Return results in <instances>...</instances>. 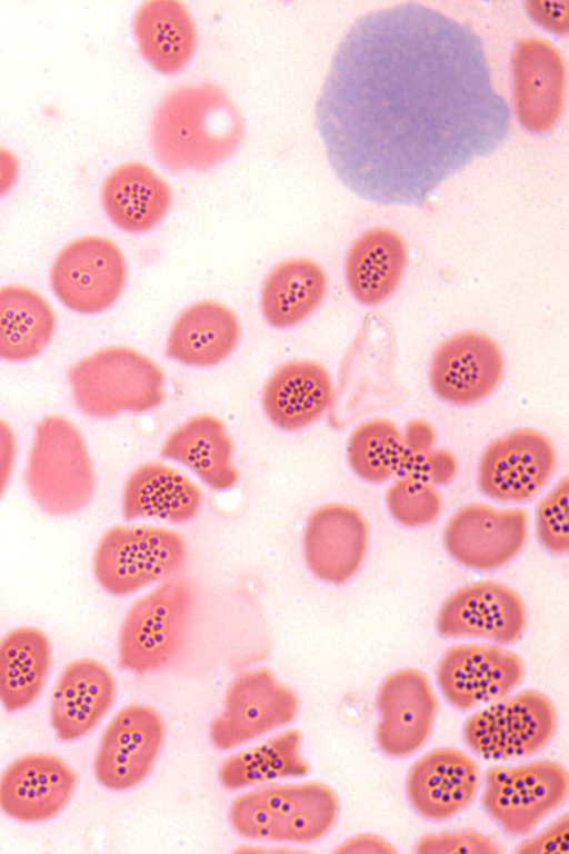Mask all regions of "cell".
<instances>
[{
    "instance_id": "obj_1",
    "label": "cell",
    "mask_w": 569,
    "mask_h": 854,
    "mask_svg": "<svg viewBox=\"0 0 569 854\" xmlns=\"http://www.w3.org/2000/svg\"><path fill=\"white\" fill-rule=\"evenodd\" d=\"M315 120L347 189L377 205L420 207L505 142L511 112L473 28L410 1L370 11L349 27Z\"/></svg>"
},
{
    "instance_id": "obj_2",
    "label": "cell",
    "mask_w": 569,
    "mask_h": 854,
    "mask_svg": "<svg viewBox=\"0 0 569 854\" xmlns=\"http://www.w3.org/2000/svg\"><path fill=\"white\" fill-rule=\"evenodd\" d=\"M149 138L154 159L168 172L207 171L240 148L244 120L222 87L189 83L159 101Z\"/></svg>"
},
{
    "instance_id": "obj_3",
    "label": "cell",
    "mask_w": 569,
    "mask_h": 854,
    "mask_svg": "<svg viewBox=\"0 0 569 854\" xmlns=\"http://www.w3.org/2000/svg\"><path fill=\"white\" fill-rule=\"evenodd\" d=\"M200 605L199 589L180 578L168 579L137 599L119 630V666L138 674L171 666L194 637Z\"/></svg>"
},
{
    "instance_id": "obj_4",
    "label": "cell",
    "mask_w": 569,
    "mask_h": 854,
    "mask_svg": "<svg viewBox=\"0 0 569 854\" xmlns=\"http://www.w3.org/2000/svg\"><path fill=\"white\" fill-rule=\"evenodd\" d=\"M340 802L322 782L268 784L237 796L229 822L239 835L256 841L311 844L336 825Z\"/></svg>"
},
{
    "instance_id": "obj_5",
    "label": "cell",
    "mask_w": 569,
    "mask_h": 854,
    "mask_svg": "<svg viewBox=\"0 0 569 854\" xmlns=\"http://www.w3.org/2000/svg\"><path fill=\"white\" fill-rule=\"evenodd\" d=\"M435 443L436 433L425 420H412L401 430L395 421L376 417L352 430L347 458L352 471L368 483L412 478L442 486L455 478L458 463Z\"/></svg>"
},
{
    "instance_id": "obj_6",
    "label": "cell",
    "mask_w": 569,
    "mask_h": 854,
    "mask_svg": "<svg viewBox=\"0 0 569 854\" xmlns=\"http://www.w3.org/2000/svg\"><path fill=\"white\" fill-rule=\"evenodd\" d=\"M68 380L77 408L91 418L141 414L164 400L161 367L129 346H107L82 357L70 367Z\"/></svg>"
},
{
    "instance_id": "obj_7",
    "label": "cell",
    "mask_w": 569,
    "mask_h": 854,
    "mask_svg": "<svg viewBox=\"0 0 569 854\" xmlns=\"http://www.w3.org/2000/svg\"><path fill=\"white\" fill-rule=\"evenodd\" d=\"M28 493L50 516H69L91 500L96 476L86 439L60 415L40 419L24 468Z\"/></svg>"
},
{
    "instance_id": "obj_8",
    "label": "cell",
    "mask_w": 569,
    "mask_h": 854,
    "mask_svg": "<svg viewBox=\"0 0 569 854\" xmlns=\"http://www.w3.org/2000/svg\"><path fill=\"white\" fill-rule=\"evenodd\" d=\"M186 559V543L173 529L146 524L116 525L101 536L92 568L102 589L124 596L172 576Z\"/></svg>"
},
{
    "instance_id": "obj_9",
    "label": "cell",
    "mask_w": 569,
    "mask_h": 854,
    "mask_svg": "<svg viewBox=\"0 0 569 854\" xmlns=\"http://www.w3.org/2000/svg\"><path fill=\"white\" fill-rule=\"evenodd\" d=\"M551 699L536 689H523L486 704L469 715L462 734L468 747L489 761L532 755L542 749L557 728Z\"/></svg>"
},
{
    "instance_id": "obj_10",
    "label": "cell",
    "mask_w": 569,
    "mask_h": 854,
    "mask_svg": "<svg viewBox=\"0 0 569 854\" xmlns=\"http://www.w3.org/2000/svg\"><path fill=\"white\" fill-rule=\"evenodd\" d=\"M568 791V772L560 763L499 765L485 772L480 803L506 833L525 836L566 802Z\"/></svg>"
},
{
    "instance_id": "obj_11",
    "label": "cell",
    "mask_w": 569,
    "mask_h": 854,
    "mask_svg": "<svg viewBox=\"0 0 569 854\" xmlns=\"http://www.w3.org/2000/svg\"><path fill=\"white\" fill-rule=\"evenodd\" d=\"M50 285L68 309L83 315L102 312L121 297L128 265L121 248L101 235H83L67 242L50 268Z\"/></svg>"
},
{
    "instance_id": "obj_12",
    "label": "cell",
    "mask_w": 569,
    "mask_h": 854,
    "mask_svg": "<svg viewBox=\"0 0 569 854\" xmlns=\"http://www.w3.org/2000/svg\"><path fill=\"white\" fill-rule=\"evenodd\" d=\"M297 692L276 674L259 667L240 673L228 686L222 706L210 724V739L228 751L291 723L298 715Z\"/></svg>"
},
{
    "instance_id": "obj_13",
    "label": "cell",
    "mask_w": 569,
    "mask_h": 854,
    "mask_svg": "<svg viewBox=\"0 0 569 854\" xmlns=\"http://www.w3.org/2000/svg\"><path fill=\"white\" fill-rule=\"evenodd\" d=\"M557 465L552 440L539 429L522 427L493 440L478 464V486L487 497L502 503L533 498L550 480Z\"/></svg>"
},
{
    "instance_id": "obj_14",
    "label": "cell",
    "mask_w": 569,
    "mask_h": 854,
    "mask_svg": "<svg viewBox=\"0 0 569 854\" xmlns=\"http://www.w3.org/2000/svg\"><path fill=\"white\" fill-rule=\"evenodd\" d=\"M523 676L521 657L499 644L452 645L436 669L442 696L459 711H470L511 694Z\"/></svg>"
},
{
    "instance_id": "obj_15",
    "label": "cell",
    "mask_w": 569,
    "mask_h": 854,
    "mask_svg": "<svg viewBox=\"0 0 569 854\" xmlns=\"http://www.w3.org/2000/svg\"><path fill=\"white\" fill-rule=\"evenodd\" d=\"M505 374L499 344L479 330H462L442 340L428 369L429 385L442 401L468 407L488 398Z\"/></svg>"
},
{
    "instance_id": "obj_16",
    "label": "cell",
    "mask_w": 569,
    "mask_h": 854,
    "mask_svg": "<svg viewBox=\"0 0 569 854\" xmlns=\"http://www.w3.org/2000/svg\"><path fill=\"white\" fill-rule=\"evenodd\" d=\"M527 610L521 596L496 580L463 585L441 604L436 627L441 637L512 644L523 634Z\"/></svg>"
},
{
    "instance_id": "obj_17",
    "label": "cell",
    "mask_w": 569,
    "mask_h": 854,
    "mask_svg": "<svg viewBox=\"0 0 569 854\" xmlns=\"http://www.w3.org/2000/svg\"><path fill=\"white\" fill-rule=\"evenodd\" d=\"M164 741L159 713L147 705L124 706L106 726L93 761V774L110 791H127L151 772Z\"/></svg>"
},
{
    "instance_id": "obj_18",
    "label": "cell",
    "mask_w": 569,
    "mask_h": 854,
    "mask_svg": "<svg viewBox=\"0 0 569 854\" xmlns=\"http://www.w3.org/2000/svg\"><path fill=\"white\" fill-rule=\"evenodd\" d=\"M376 708L378 748L387 756L401 758L415 754L428 742L438 699L422 671L403 667L382 679L376 694Z\"/></svg>"
},
{
    "instance_id": "obj_19",
    "label": "cell",
    "mask_w": 569,
    "mask_h": 854,
    "mask_svg": "<svg viewBox=\"0 0 569 854\" xmlns=\"http://www.w3.org/2000/svg\"><path fill=\"white\" fill-rule=\"evenodd\" d=\"M528 537V514L472 503L459 508L443 530V544L457 563L476 570L499 568L513 559Z\"/></svg>"
},
{
    "instance_id": "obj_20",
    "label": "cell",
    "mask_w": 569,
    "mask_h": 854,
    "mask_svg": "<svg viewBox=\"0 0 569 854\" xmlns=\"http://www.w3.org/2000/svg\"><path fill=\"white\" fill-rule=\"evenodd\" d=\"M513 100L520 125L545 133L559 122L566 91V62L559 49L540 37L523 38L511 56Z\"/></svg>"
},
{
    "instance_id": "obj_21",
    "label": "cell",
    "mask_w": 569,
    "mask_h": 854,
    "mask_svg": "<svg viewBox=\"0 0 569 854\" xmlns=\"http://www.w3.org/2000/svg\"><path fill=\"white\" fill-rule=\"evenodd\" d=\"M369 547V525L353 506L328 503L307 518L302 549L309 570L318 579L342 585L361 568Z\"/></svg>"
},
{
    "instance_id": "obj_22",
    "label": "cell",
    "mask_w": 569,
    "mask_h": 854,
    "mask_svg": "<svg viewBox=\"0 0 569 854\" xmlns=\"http://www.w3.org/2000/svg\"><path fill=\"white\" fill-rule=\"evenodd\" d=\"M77 781L76 772L57 755L19 756L0 774V811L21 823L46 822L67 806Z\"/></svg>"
},
{
    "instance_id": "obj_23",
    "label": "cell",
    "mask_w": 569,
    "mask_h": 854,
    "mask_svg": "<svg viewBox=\"0 0 569 854\" xmlns=\"http://www.w3.org/2000/svg\"><path fill=\"white\" fill-rule=\"evenodd\" d=\"M477 762L456 747H437L410 767L406 793L412 808L429 821H446L465 810L480 786Z\"/></svg>"
},
{
    "instance_id": "obj_24",
    "label": "cell",
    "mask_w": 569,
    "mask_h": 854,
    "mask_svg": "<svg viewBox=\"0 0 569 854\" xmlns=\"http://www.w3.org/2000/svg\"><path fill=\"white\" fill-rule=\"evenodd\" d=\"M333 380L321 363L291 359L278 365L263 384L261 405L269 421L284 431L318 421L333 401Z\"/></svg>"
},
{
    "instance_id": "obj_25",
    "label": "cell",
    "mask_w": 569,
    "mask_h": 854,
    "mask_svg": "<svg viewBox=\"0 0 569 854\" xmlns=\"http://www.w3.org/2000/svg\"><path fill=\"white\" fill-rule=\"evenodd\" d=\"M116 681L102 662L82 657L60 673L50 699V724L63 742L90 733L107 715L116 698Z\"/></svg>"
},
{
    "instance_id": "obj_26",
    "label": "cell",
    "mask_w": 569,
    "mask_h": 854,
    "mask_svg": "<svg viewBox=\"0 0 569 854\" xmlns=\"http://www.w3.org/2000/svg\"><path fill=\"white\" fill-rule=\"evenodd\" d=\"M241 334V322L234 309L214 299L197 300L174 317L164 354L188 367H213L234 352Z\"/></svg>"
},
{
    "instance_id": "obj_27",
    "label": "cell",
    "mask_w": 569,
    "mask_h": 854,
    "mask_svg": "<svg viewBox=\"0 0 569 854\" xmlns=\"http://www.w3.org/2000/svg\"><path fill=\"white\" fill-rule=\"evenodd\" d=\"M100 201L120 230L143 234L154 229L172 205L170 185L149 165L130 160L112 168L100 187Z\"/></svg>"
},
{
    "instance_id": "obj_28",
    "label": "cell",
    "mask_w": 569,
    "mask_h": 854,
    "mask_svg": "<svg viewBox=\"0 0 569 854\" xmlns=\"http://www.w3.org/2000/svg\"><path fill=\"white\" fill-rule=\"evenodd\" d=\"M408 266L403 238L388 227H372L360 234L343 261L346 286L362 306L376 307L398 290Z\"/></svg>"
},
{
    "instance_id": "obj_29",
    "label": "cell",
    "mask_w": 569,
    "mask_h": 854,
    "mask_svg": "<svg viewBox=\"0 0 569 854\" xmlns=\"http://www.w3.org/2000/svg\"><path fill=\"white\" fill-rule=\"evenodd\" d=\"M131 28L141 57L161 75L180 72L196 53L197 24L189 9L178 0L142 2L132 17Z\"/></svg>"
},
{
    "instance_id": "obj_30",
    "label": "cell",
    "mask_w": 569,
    "mask_h": 854,
    "mask_svg": "<svg viewBox=\"0 0 569 854\" xmlns=\"http://www.w3.org/2000/svg\"><path fill=\"white\" fill-rule=\"evenodd\" d=\"M203 494L181 470L159 461L138 466L122 490L124 519L153 518L184 524L199 513Z\"/></svg>"
},
{
    "instance_id": "obj_31",
    "label": "cell",
    "mask_w": 569,
    "mask_h": 854,
    "mask_svg": "<svg viewBox=\"0 0 569 854\" xmlns=\"http://www.w3.org/2000/svg\"><path fill=\"white\" fill-rule=\"evenodd\" d=\"M159 455L188 467L214 490H227L239 479L232 439L223 421L211 414L194 415L176 427Z\"/></svg>"
},
{
    "instance_id": "obj_32",
    "label": "cell",
    "mask_w": 569,
    "mask_h": 854,
    "mask_svg": "<svg viewBox=\"0 0 569 854\" xmlns=\"http://www.w3.org/2000/svg\"><path fill=\"white\" fill-rule=\"evenodd\" d=\"M323 267L307 257H291L276 264L266 275L259 291V308L274 329L293 328L310 318L328 291Z\"/></svg>"
},
{
    "instance_id": "obj_33",
    "label": "cell",
    "mask_w": 569,
    "mask_h": 854,
    "mask_svg": "<svg viewBox=\"0 0 569 854\" xmlns=\"http://www.w3.org/2000/svg\"><path fill=\"white\" fill-rule=\"evenodd\" d=\"M52 663L47 634L20 626L0 638V704L8 712L32 705L42 693Z\"/></svg>"
},
{
    "instance_id": "obj_34",
    "label": "cell",
    "mask_w": 569,
    "mask_h": 854,
    "mask_svg": "<svg viewBox=\"0 0 569 854\" xmlns=\"http://www.w3.org/2000/svg\"><path fill=\"white\" fill-rule=\"evenodd\" d=\"M57 325L50 302L21 285L0 287V359L27 361L50 344Z\"/></svg>"
},
{
    "instance_id": "obj_35",
    "label": "cell",
    "mask_w": 569,
    "mask_h": 854,
    "mask_svg": "<svg viewBox=\"0 0 569 854\" xmlns=\"http://www.w3.org/2000/svg\"><path fill=\"white\" fill-rule=\"evenodd\" d=\"M302 733L287 729L226 758L219 768L221 785L236 791L282 778L308 775L310 765L301 754Z\"/></svg>"
},
{
    "instance_id": "obj_36",
    "label": "cell",
    "mask_w": 569,
    "mask_h": 854,
    "mask_svg": "<svg viewBox=\"0 0 569 854\" xmlns=\"http://www.w3.org/2000/svg\"><path fill=\"white\" fill-rule=\"evenodd\" d=\"M386 505L397 523L407 527H423L439 517L442 499L435 485L412 478H396L386 491Z\"/></svg>"
},
{
    "instance_id": "obj_37",
    "label": "cell",
    "mask_w": 569,
    "mask_h": 854,
    "mask_svg": "<svg viewBox=\"0 0 569 854\" xmlns=\"http://www.w3.org/2000/svg\"><path fill=\"white\" fill-rule=\"evenodd\" d=\"M569 478L563 477L538 504L536 534L550 553L561 555L569 550Z\"/></svg>"
},
{
    "instance_id": "obj_38",
    "label": "cell",
    "mask_w": 569,
    "mask_h": 854,
    "mask_svg": "<svg viewBox=\"0 0 569 854\" xmlns=\"http://www.w3.org/2000/svg\"><path fill=\"white\" fill-rule=\"evenodd\" d=\"M415 852L419 854H500L502 848L491 836L473 828L429 833L421 836Z\"/></svg>"
},
{
    "instance_id": "obj_39",
    "label": "cell",
    "mask_w": 569,
    "mask_h": 854,
    "mask_svg": "<svg viewBox=\"0 0 569 854\" xmlns=\"http://www.w3.org/2000/svg\"><path fill=\"white\" fill-rule=\"evenodd\" d=\"M569 816L563 814L539 834L522 842L516 850L520 854L565 853L569 852Z\"/></svg>"
},
{
    "instance_id": "obj_40",
    "label": "cell",
    "mask_w": 569,
    "mask_h": 854,
    "mask_svg": "<svg viewBox=\"0 0 569 854\" xmlns=\"http://www.w3.org/2000/svg\"><path fill=\"white\" fill-rule=\"evenodd\" d=\"M526 10L540 27L566 36L569 29L568 1H528Z\"/></svg>"
},
{
    "instance_id": "obj_41",
    "label": "cell",
    "mask_w": 569,
    "mask_h": 854,
    "mask_svg": "<svg viewBox=\"0 0 569 854\" xmlns=\"http://www.w3.org/2000/svg\"><path fill=\"white\" fill-rule=\"evenodd\" d=\"M17 459V438L12 428L0 418V498L11 480Z\"/></svg>"
},
{
    "instance_id": "obj_42",
    "label": "cell",
    "mask_w": 569,
    "mask_h": 854,
    "mask_svg": "<svg viewBox=\"0 0 569 854\" xmlns=\"http://www.w3.org/2000/svg\"><path fill=\"white\" fill-rule=\"evenodd\" d=\"M336 853H397V850L383 837L363 833L342 842Z\"/></svg>"
},
{
    "instance_id": "obj_43",
    "label": "cell",
    "mask_w": 569,
    "mask_h": 854,
    "mask_svg": "<svg viewBox=\"0 0 569 854\" xmlns=\"http://www.w3.org/2000/svg\"><path fill=\"white\" fill-rule=\"evenodd\" d=\"M20 172V160L17 153L0 146V197L11 189Z\"/></svg>"
}]
</instances>
